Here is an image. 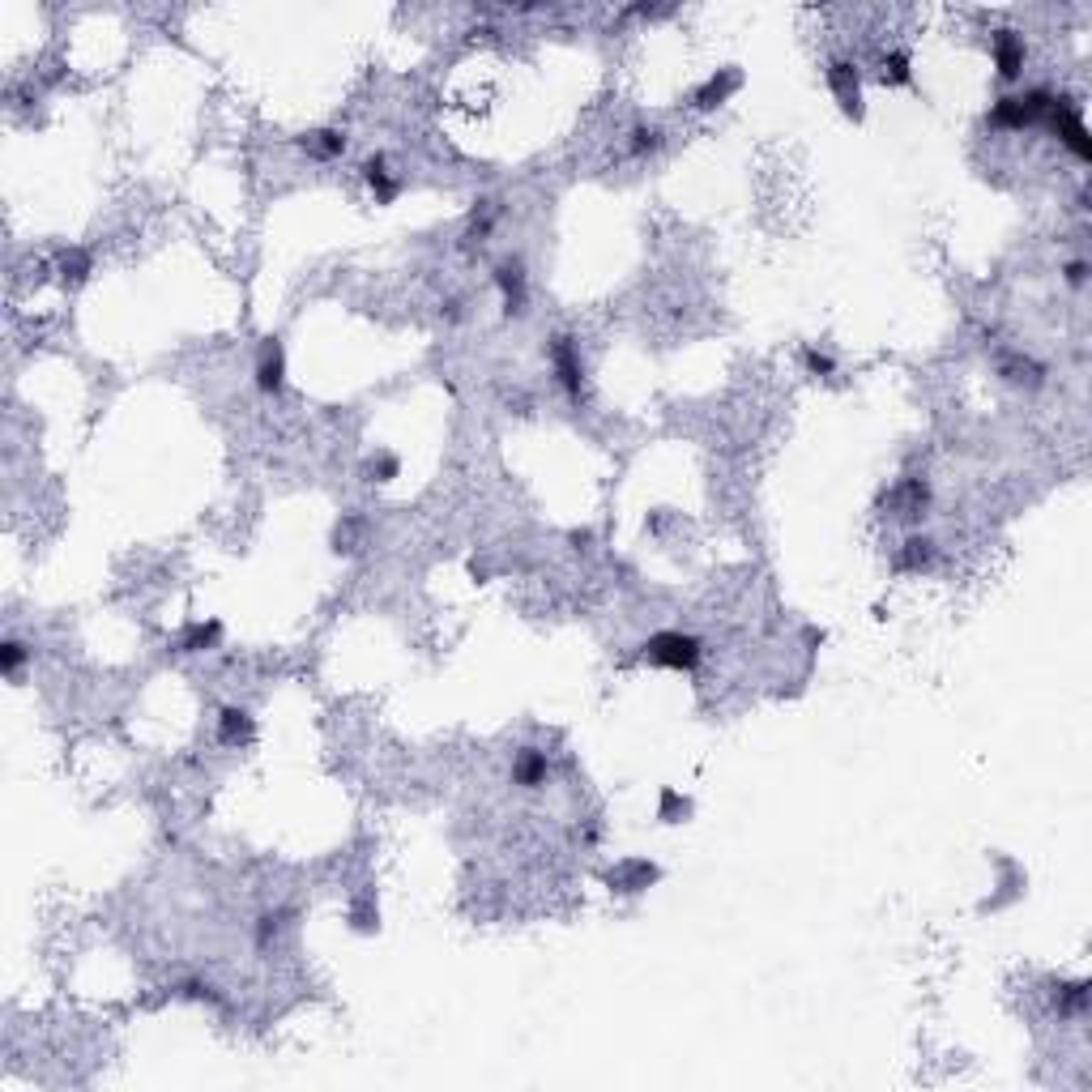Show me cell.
Instances as JSON below:
<instances>
[{"label": "cell", "instance_id": "cell-1", "mask_svg": "<svg viewBox=\"0 0 1092 1092\" xmlns=\"http://www.w3.org/2000/svg\"><path fill=\"white\" fill-rule=\"evenodd\" d=\"M1050 90H1029V94H1003L999 103L990 107V124L994 128H1007V133H1020V128H1033L1046 120L1050 111Z\"/></svg>", "mask_w": 1092, "mask_h": 1092}, {"label": "cell", "instance_id": "cell-2", "mask_svg": "<svg viewBox=\"0 0 1092 1092\" xmlns=\"http://www.w3.org/2000/svg\"><path fill=\"white\" fill-rule=\"evenodd\" d=\"M645 657L653 666H666V670H687L692 674L696 666H700V657H704V649H700V640L692 636V632H653L645 645Z\"/></svg>", "mask_w": 1092, "mask_h": 1092}, {"label": "cell", "instance_id": "cell-3", "mask_svg": "<svg viewBox=\"0 0 1092 1092\" xmlns=\"http://www.w3.org/2000/svg\"><path fill=\"white\" fill-rule=\"evenodd\" d=\"M1046 124L1058 133V141L1080 158V163H1088L1092 158V141H1088V128H1084V116H1080V107H1075L1071 94H1054L1050 99V111H1046Z\"/></svg>", "mask_w": 1092, "mask_h": 1092}, {"label": "cell", "instance_id": "cell-4", "mask_svg": "<svg viewBox=\"0 0 1092 1092\" xmlns=\"http://www.w3.org/2000/svg\"><path fill=\"white\" fill-rule=\"evenodd\" d=\"M546 359H551V372L559 380V389H564L572 401H581L585 397V363H581V350H576L572 337L555 333L551 342H546Z\"/></svg>", "mask_w": 1092, "mask_h": 1092}, {"label": "cell", "instance_id": "cell-5", "mask_svg": "<svg viewBox=\"0 0 1092 1092\" xmlns=\"http://www.w3.org/2000/svg\"><path fill=\"white\" fill-rule=\"evenodd\" d=\"M256 389L278 397L286 389V346L282 337H265L261 350H256Z\"/></svg>", "mask_w": 1092, "mask_h": 1092}, {"label": "cell", "instance_id": "cell-6", "mask_svg": "<svg viewBox=\"0 0 1092 1092\" xmlns=\"http://www.w3.org/2000/svg\"><path fill=\"white\" fill-rule=\"evenodd\" d=\"M828 90H832V99L841 103L845 116H862V77H858V64H849V60H832L828 64Z\"/></svg>", "mask_w": 1092, "mask_h": 1092}, {"label": "cell", "instance_id": "cell-7", "mask_svg": "<svg viewBox=\"0 0 1092 1092\" xmlns=\"http://www.w3.org/2000/svg\"><path fill=\"white\" fill-rule=\"evenodd\" d=\"M990 56H994V69H999L1003 82H1016L1024 73V60H1029V43H1024L1020 30H994Z\"/></svg>", "mask_w": 1092, "mask_h": 1092}, {"label": "cell", "instance_id": "cell-8", "mask_svg": "<svg viewBox=\"0 0 1092 1092\" xmlns=\"http://www.w3.org/2000/svg\"><path fill=\"white\" fill-rule=\"evenodd\" d=\"M491 278H495V286H500V295H504V312H508V316H521V312H525V299H529L525 265H521V261H500Z\"/></svg>", "mask_w": 1092, "mask_h": 1092}, {"label": "cell", "instance_id": "cell-9", "mask_svg": "<svg viewBox=\"0 0 1092 1092\" xmlns=\"http://www.w3.org/2000/svg\"><path fill=\"white\" fill-rule=\"evenodd\" d=\"M363 180H367V188H372V197H376V205H393L397 197H401V175H393V167H389V158L384 154H376V158H367L363 163Z\"/></svg>", "mask_w": 1092, "mask_h": 1092}, {"label": "cell", "instance_id": "cell-10", "mask_svg": "<svg viewBox=\"0 0 1092 1092\" xmlns=\"http://www.w3.org/2000/svg\"><path fill=\"white\" fill-rule=\"evenodd\" d=\"M738 82H743V77H738V69H717L713 77H704V82L696 86L692 107H696V111H713V107H721V103H726L730 94L738 90Z\"/></svg>", "mask_w": 1092, "mask_h": 1092}, {"label": "cell", "instance_id": "cell-11", "mask_svg": "<svg viewBox=\"0 0 1092 1092\" xmlns=\"http://www.w3.org/2000/svg\"><path fill=\"white\" fill-rule=\"evenodd\" d=\"M252 734H256V721H252L248 709H239V704H227V709L218 713V743H222V747H248Z\"/></svg>", "mask_w": 1092, "mask_h": 1092}, {"label": "cell", "instance_id": "cell-12", "mask_svg": "<svg viewBox=\"0 0 1092 1092\" xmlns=\"http://www.w3.org/2000/svg\"><path fill=\"white\" fill-rule=\"evenodd\" d=\"M546 773H551V764H546V751H538V747H521L517 756H512V781H517L521 790H538V785L546 781Z\"/></svg>", "mask_w": 1092, "mask_h": 1092}, {"label": "cell", "instance_id": "cell-13", "mask_svg": "<svg viewBox=\"0 0 1092 1092\" xmlns=\"http://www.w3.org/2000/svg\"><path fill=\"white\" fill-rule=\"evenodd\" d=\"M653 879H657V866L645 862V858H628V862H619L615 871L606 875V883L615 892H640V888H649Z\"/></svg>", "mask_w": 1092, "mask_h": 1092}, {"label": "cell", "instance_id": "cell-14", "mask_svg": "<svg viewBox=\"0 0 1092 1092\" xmlns=\"http://www.w3.org/2000/svg\"><path fill=\"white\" fill-rule=\"evenodd\" d=\"M926 508H930V483L926 478H905V483L896 487V517L918 521V517H926Z\"/></svg>", "mask_w": 1092, "mask_h": 1092}, {"label": "cell", "instance_id": "cell-15", "mask_svg": "<svg viewBox=\"0 0 1092 1092\" xmlns=\"http://www.w3.org/2000/svg\"><path fill=\"white\" fill-rule=\"evenodd\" d=\"M218 640H222L218 619H192L180 632V640H175V649L180 653H205V649H218Z\"/></svg>", "mask_w": 1092, "mask_h": 1092}, {"label": "cell", "instance_id": "cell-16", "mask_svg": "<svg viewBox=\"0 0 1092 1092\" xmlns=\"http://www.w3.org/2000/svg\"><path fill=\"white\" fill-rule=\"evenodd\" d=\"M299 146L308 150L312 158H320V163H333V158L346 154V133H342V128H316V133H303L299 137Z\"/></svg>", "mask_w": 1092, "mask_h": 1092}, {"label": "cell", "instance_id": "cell-17", "mask_svg": "<svg viewBox=\"0 0 1092 1092\" xmlns=\"http://www.w3.org/2000/svg\"><path fill=\"white\" fill-rule=\"evenodd\" d=\"M1088 990H1092L1088 977H1075V982H1054L1050 1003H1054L1058 1016H1084V1007H1088Z\"/></svg>", "mask_w": 1092, "mask_h": 1092}, {"label": "cell", "instance_id": "cell-18", "mask_svg": "<svg viewBox=\"0 0 1092 1092\" xmlns=\"http://www.w3.org/2000/svg\"><path fill=\"white\" fill-rule=\"evenodd\" d=\"M930 564H935V538L909 534L905 546H901V555H896V568L901 572H926Z\"/></svg>", "mask_w": 1092, "mask_h": 1092}, {"label": "cell", "instance_id": "cell-19", "mask_svg": "<svg viewBox=\"0 0 1092 1092\" xmlns=\"http://www.w3.org/2000/svg\"><path fill=\"white\" fill-rule=\"evenodd\" d=\"M56 273L64 286H82L94 273V256L86 248H64V252H56Z\"/></svg>", "mask_w": 1092, "mask_h": 1092}, {"label": "cell", "instance_id": "cell-20", "mask_svg": "<svg viewBox=\"0 0 1092 1092\" xmlns=\"http://www.w3.org/2000/svg\"><path fill=\"white\" fill-rule=\"evenodd\" d=\"M879 73H883V82H892V86H909V82H913V60H909V52H901V47L883 52Z\"/></svg>", "mask_w": 1092, "mask_h": 1092}, {"label": "cell", "instance_id": "cell-21", "mask_svg": "<svg viewBox=\"0 0 1092 1092\" xmlns=\"http://www.w3.org/2000/svg\"><path fill=\"white\" fill-rule=\"evenodd\" d=\"M662 141H666V133L657 124H636L632 133H628V154L632 158H649V154L662 150Z\"/></svg>", "mask_w": 1092, "mask_h": 1092}, {"label": "cell", "instance_id": "cell-22", "mask_svg": "<svg viewBox=\"0 0 1092 1092\" xmlns=\"http://www.w3.org/2000/svg\"><path fill=\"white\" fill-rule=\"evenodd\" d=\"M495 227V205L491 201H478L474 205V214H470V227H465V248H474V244H487V235Z\"/></svg>", "mask_w": 1092, "mask_h": 1092}, {"label": "cell", "instance_id": "cell-23", "mask_svg": "<svg viewBox=\"0 0 1092 1092\" xmlns=\"http://www.w3.org/2000/svg\"><path fill=\"white\" fill-rule=\"evenodd\" d=\"M26 662H30V649L22 645L18 636H9L5 645H0V674H5V679H18Z\"/></svg>", "mask_w": 1092, "mask_h": 1092}, {"label": "cell", "instance_id": "cell-24", "mask_svg": "<svg viewBox=\"0 0 1092 1092\" xmlns=\"http://www.w3.org/2000/svg\"><path fill=\"white\" fill-rule=\"evenodd\" d=\"M802 367H807L811 376H837V359L828 355V350H819V346H802Z\"/></svg>", "mask_w": 1092, "mask_h": 1092}, {"label": "cell", "instance_id": "cell-25", "mask_svg": "<svg viewBox=\"0 0 1092 1092\" xmlns=\"http://www.w3.org/2000/svg\"><path fill=\"white\" fill-rule=\"evenodd\" d=\"M397 474H401V461L393 453H376L367 461V478H372V483H393Z\"/></svg>", "mask_w": 1092, "mask_h": 1092}, {"label": "cell", "instance_id": "cell-26", "mask_svg": "<svg viewBox=\"0 0 1092 1092\" xmlns=\"http://www.w3.org/2000/svg\"><path fill=\"white\" fill-rule=\"evenodd\" d=\"M657 815H662L666 824H679V819L687 815V798L679 790H662V798H657Z\"/></svg>", "mask_w": 1092, "mask_h": 1092}, {"label": "cell", "instance_id": "cell-27", "mask_svg": "<svg viewBox=\"0 0 1092 1092\" xmlns=\"http://www.w3.org/2000/svg\"><path fill=\"white\" fill-rule=\"evenodd\" d=\"M282 926H286V909H278V913H265L261 926H256V947H269L273 939L282 935Z\"/></svg>", "mask_w": 1092, "mask_h": 1092}, {"label": "cell", "instance_id": "cell-28", "mask_svg": "<svg viewBox=\"0 0 1092 1092\" xmlns=\"http://www.w3.org/2000/svg\"><path fill=\"white\" fill-rule=\"evenodd\" d=\"M180 994H184V999H197V1003H218V990H214L210 982H201V977H192V982H184V986H180Z\"/></svg>", "mask_w": 1092, "mask_h": 1092}, {"label": "cell", "instance_id": "cell-29", "mask_svg": "<svg viewBox=\"0 0 1092 1092\" xmlns=\"http://www.w3.org/2000/svg\"><path fill=\"white\" fill-rule=\"evenodd\" d=\"M1063 273H1067V282H1071V286H1084V282H1088V261H1071Z\"/></svg>", "mask_w": 1092, "mask_h": 1092}]
</instances>
